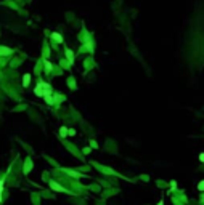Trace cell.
Listing matches in <instances>:
<instances>
[{
	"instance_id": "5",
	"label": "cell",
	"mask_w": 204,
	"mask_h": 205,
	"mask_svg": "<svg viewBox=\"0 0 204 205\" xmlns=\"http://www.w3.org/2000/svg\"><path fill=\"white\" fill-rule=\"evenodd\" d=\"M0 194H2V181H0Z\"/></svg>"
},
{
	"instance_id": "1",
	"label": "cell",
	"mask_w": 204,
	"mask_h": 205,
	"mask_svg": "<svg viewBox=\"0 0 204 205\" xmlns=\"http://www.w3.org/2000/svg\"><path fill=\"white\" fill-rule=\"evenodd\" d=\"M8 53H10L8 48H5V47H3V48H0V54H8Z\"/></svg>"
},
{
	"instance_id": "4",
	"label": "cell",
	"mask_w": 204,
	"mask_h": 205,
	"mask_svg": "<svg viewBox=\"0 0 204 205\" xmlns=\"http://www.w3.org/2000/svg\"><path fill=\"white\" fill-rule=\"evenodd\" d=\"M53 37H55V40H58V42H61V39H60V35H58V34H55Z\"/></svg>"
},
{
	"instance_id": "2",
	"label": "cell",
	"mask_w": 204,
	"mask_h": 205,
	"mask_svg": "<svg viewBox=\"0 0 204 205\" xmlns=\"http://www.w3.org/2000/svg\"><path fill=\"white\" fill-rule=\"evenodd\" d=\"M198 189H199V191H204V180H203L201 183L198 184Z\"/></svg>"
},
{
	"instance_id": "3",
	"label": "cell",
	"mask_w": 204,
	"mask_h": 205,
	"mask_svg": "<svg viewBox=\"0 0 204 205\" xmlns=\"http://www.w3.org/2000/svg\"><path fill=\"white\" fill-rule=\"evenodd\" d=\"M199 160H201V162L204 163V152H203V154H199Z\"/></svg>"
}]
</instances>
